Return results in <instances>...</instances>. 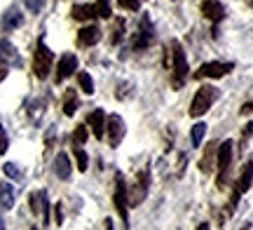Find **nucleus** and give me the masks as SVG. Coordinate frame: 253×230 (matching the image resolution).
Masks as SVG:
<instances>
[{
    "label": "nucleus",
    "mask_w": 253,
    "mask_h": 230,
    "mask_svg": "<svg viewBox=\"0 0 253 230\" xmlns=\"http://www.w3.org/2000/svg\"><path fill=\"white\" fill-rule=\"evenodd\" d=\"M216 87H211V85H204V87H199L197 94H195V99H192V106H190V115L192 118H199V115H204V113L213 106L216 101Z\"/></svg>",
    "instance_id": "1"
},
{
    "label": "nucleus",
    "mask_w": 253,
    "mask_h": 230,
    "mask_svg": "<svg viewBox=\"0 0 253 230\" xmlns=\"http://www.w3.org/2000/svg\"><path fill=\"white\" fill-rule=\"evenodd\" d=\"M52 59H54V54L49 52V47L45 45V40L40 38V40H38V49H36V59H33V71H36V75L40 80H45L47 75H49Z\"/></svg>",
    "instance_id": "2"
},
{
    "label": "nucleus",
    "mask_w": 253,
    "mask_h": 230,
    "mask_svg": "<svg viewBox=\"0 0 253 230\" xmlns=\"http://www.w3.org/2000/svg\"><path fill=\"white\" fill-rule=\"evenodd\" d=\"M232 141H223L220 146H218V160L216 165L220 169V176H218V184L225 185V179H227V169H230V162H232Z\"/></svg>",
    "instance_id": "3"
},
{
    "label": "nucleus",
    "mask_w": 253,
    "mask_h": 230,
    "mask_svg": "<svg viewBox=\"0 0 253 230\" xmlns=\"http://www.w3.org/2000/svg\"><path fill=\"white\" fill-rule=\"evenodd\" d=\"M171 49H173V73H176V83H183L188 78V59H185V52L178 40L171 43Z\"/></svg>",
    "instance_id": "4"
},
{
    "label": "nucleus",
    "mask_w": 253,
    "mask_h": 230,
    "mask_svg": "<svg viewBox=\"0 0 253 230\" xmlns=\"http://www.w3.org/2000/svg\"><path fill=\"white\" fill-rule=\"evenodd\" d=\"M28 202H31V212L36 214V216H42V223H49V202H47L45 190H36V193H31Z\"/></svg>",
    "instance_id": "5"
},
{
    "label": "nucleus",
    "mask_w": 253,
    "mask_h": 230,
    "mask_svg": "<svg viewBox=\"0 0 253 230\" xmlns=\"http://www.w3.org/2000/svg\"><path fill=\"white\" fill-rule=\"evenodd\" d=\"M106 129H108V141L113 148L120 146V141L125 138V120L120 115H108L106 120Z\"/></svg>",
    "instance_id": "6"
},
{
    "label": "nucleus",
    "mask_w": 253,
    "mask_h": 230,
    "mask_svg": "<svg viewBox=\"0 0 253 230\" xmlns=\"http://www.w3.org/2000/svg\"><path fill=\"white\" fill-rule=\"evenodd\" d=\"M118 181V188H115V207H118L120 216L125 219V226L129 221V204H126V188H125V181H122V174L115 176Z\"/></svg>",
    "instance_id": "7"
},
{
    "label": "nucleus",
    "mask_w": 253,
    "mask_h": 230,
    "mask_svg": "<svg viewBox=\"0 0 253 230\" xmlns=\"http://www.w3.org/2000/svg\"><path fill=\"white\" fill-rule=\"evenodd\" d=\"M232 71V64H220V61H211V64H204L197 71V78H223Z\"/></svg>",
    "instance_id": "8"
},
{
    "label": "nucleus",
    "mask_w": 253,
    "mask_h": 230,
    "mask_svg": "<svg viewBox=\"0 0 253 230\" xmlns=\"http://www.w3.org/2000/svg\"><path fill=\"white\" fill-rule=\"evenodd\" d=\"M78 71V56L75 54H63L61 59H59V66H56V80L61 83V80H66L68 75H73Z\"/></svg>",
    "instance_id": "9"
},
{
    "label": "nucleus",
    "mask_w": 253,
    "mask_h": 230,
    "mask_svg": "<svg viewBox=\"0 0 253 230\" xmlns=\"http://www.w3.org/2000/svg\"><path fill=\"white\" fill-rule=\"evenodd\" d=\"M253 184V162H246L244 169H242V176H239V181H237V190H235V197H232V202L239 200V195L246 193Z\"/></svg>",
    "instance_id": "10"
},
{
    "label": "nucleus",
    "mask_w": 253,
    "mask_h": 230,
    "mask_svg": "<svg viewBox=\"0 0 253 230\" xmlns=\"http://www.w3.org/2000/svg\"><path fill=\"white\" fill-rule=\"evenodd\" d=\"M202 14L207 19H211V21H220L225 17V9H223V5L218 0H204L202 2Z\"/></svg>",
    "instance_id": "11"
},
{
    "label": "nucleus",
    "mask_w": 253,
    "mask_h": 230,
    "mask_svg": "<svg viewBox=\"0 0 253 230\" xmlns=\"http://www.w3.org/2000/svg\"><path fill=\"white\" fill-rule=\"evenodd\" d=\"M0 59L2 61H7V64H14V66H21V56H19L17 47L12 45L9 40H0Z\"/></svg>",
    "instance_id": "12"
},
{
    "label": "nucleus",
    "mask_w": 253,
    "mask_h": 230,
    "mask_svg": "<svg viewBox=\"0 0 253 230\" xmlns=\"http://www.w3.org/2000/svg\"><path fill=\"white\" fill-rule=\"evenodd\" d=\"M87 122H89L91 129H94V137H96V138H103V132H106V113L101 111V108H96L94 113H89Z\"/></svg>",
    "instance_id": "13"
},
{
    "label": "nucleus",
    "mask_w": 253,
    "mask_h": 230,
    "mask_svg": "<svg viewBox=\"0 0 253 230\" xmlns=\"http://www.w3.org/2000/svg\"><path fill=\"white\" fill-rule=\"evenodd\" d=\"M24 24V14L19 12V7H9L2 17V28L5 31H12V28H19Z\"/></svg>",
    "instance_id": "14"
},
{
    "label": "nucleus",
    "mask_w": 253,
    "mask_h": 230,
    "mask_svg": "<svg viewBox=\"0 0 253 230\" xmlns=\"http://www.w3.org/2000/svg\"><path fill=\"white\" fill-rule=\"evenodd\" d=\"M78 40H80V45H87V47L96 45V43L101 40V28H99V26H84V28L80 31Z\"/></svg>",
    "instance_id": "15"
},
{
    "label": "nucleus",
    "mask_w": 253,
    "mask_h": 230,
    "mask_svg": "<svg viewBox=\"0 0 253 230\" xmlns=\"http://www.w3.org/2000/svg\"><path fill=\"white\" fill-rule=\"evenodd\" d=\"M150 43H153V26H150V19L143 17V21H141V33H138V40H136V47L143 49V47H150Z\"/></svg>",
    "instance_id": "16"
},
{
    "label": "nucleus",
    "mask_w": 253,
    "mask_h": 230,
    "mask_svg": "<svg viewBox=\"0 0 253 230\" xmlns=\"http://www.w3.org/2000/svg\"><path fill=\"white\" fill-rule=\"evenodd\" d=\"M54 172H56V176H59V179H63V181L71 176V160H68V155H66V153H59V155H56Z\"/></svg>",
    "instance_id": "17"
},
{
    "label": "nucleus",
    "mask_w": 253,
    "mask_h": 230,
    "mask_svg": "<svg viewBox=\"0 0 253 230\" xmlns=\"http://www.w3.org/2000/svg\"><path fill=\"white\" fill-rule=\"evenodd\" d=\"M14 197H17V195H14L12 184H5V181H2V184H0V204H2L5 209H12V207H14Z\"/></svg>",
    "instance_id": "18"
},
{
    "label": "nucleus",
    "mask_w": 253,
    "mask_h": 230,
    "mask_svg": "<svg viewBox=\"0 0 253 230\" xmlns=\"http://www.w3.org/2000/svg\"><path fill=\"white\" fill-rule=\"evenodd\" d=\"M213 157L218 160V143H209L207 153L202 157V172H204V174H209V172L213 169Z\"/></svg>",
    "instance_id": "19"
},
{
    "label": "nucleus",
    "mask_w": 253,
    "mask_h": 230,
    "mask_svg": "<svg viewBox=\"0 0 253 230\" xmlns=\"http://www.w3.org/2000/svg\"><path fill=\"white\" fill-rule=\"evenodd\" d=\"M94 17H96V7H91V5H75L73 7V19H78V21H89Z\"/></svg>",
    "instance_id": "20"
},
{
    "label": "nucleus",
    "mask_w": 253,
    "mask_h": 230,
    "mask_svg": "<svg viewBox=\"0 0 253 230\" xmlns=\"http://www.w3.org/2000/svg\"><path fill=\"white\" fill-rule=\"evenodd\" d=\"M75 111H78V94H75V90H68L63 96V113L71 118V115H75Z\"/></svg>",
    "instance_id": "21"
},
{
    "label": "nucleus",
    "mask_w": 253,
    "mask_h": 230,
    "mask_svg": "<svg viewBox=\"0 0 253 230\" xmlns=\"http://www.w3.org/2000/svg\"><path fill=\"white\" fill-rule=\"evenodd\" d=\"M204 134H207V125H204V122H197V125L192 127V132H190V141H192V146H195V148L202 146Z\"/></svg>",
    "instance_id": "22"
},
{
    "label": "nucleus",
    "mask_w": 253,
    "mask_h": 230,
    "mask_svg": "<svg viewBox=\"0 0 253 230\" xmlns=\"http://www.w3.org/2000/svg\"><path fill=\"white\" fill-rule=\"evenodd\" d=\"M78 83H80L82 92L87 94V96H91V94H94V80H91V75H89V73L80 71V73H78Z\"/></svg>",
    "instance_id": "23"
},
{
    "label": "nucleus",
    "mask_w": 253,
    "mask_h": 230,
    "mask_svg": "<svg viewBox=\"0 0 253 230\" xmlns=\"http://www.w3.org/2000/svg\"><path fill=\"white\" fill-rule=\"evenodd\" d=\"M96 17H103V19H108L110 14H113V9H110V0H96Z\"/></svg>",
    "instance_id": "24"
},
{
    "label": "nucleus",
    "mask_w": 253,
    "mask_h": 230,
    "mask_svg": "<svg viewBox=\"0 0 253 230\" xmlns=\"http://www.w3.org/2000/svg\"><path fill=\"white\" fill-rule=\"evenodd\" d=\"M75 162H78V169H80V172H87V167H89V157H87V153H84L82 148L75 150Z\"/></svg>",
    "instance_id": "25"
},
{
    "label": "nucleus",
    "mask_w": 253,
    "mask_h": 230,
    "mask_svg": "<svg viewBox=\"0 0 253 230\" xmlns=\"http://www.w3.org/2000/svg\"><path fill=\"white\" fill-rule=\"evenodd\" d=\"M73 141H75L78 146H84V143H87V127H84V125L75 127V132H73Z\"/></svg>",
    "instance_id": "26"
},
{
    "label": "nucleus",
    "mask_w": 253,
    "mask_h": 230,
    "mask_svg": "<svg viewBox=\"0 0 253 230\" xmlns=\"http://www.w3.org/2000/svg\"><path fill=\"white\" fill-rule=\"evenodd\" d=\"M2 172H5L9 179H21V169H19L17 162H7V165L2 167Z\"/></svg>",
    "instance_id": "27"
},
{
    "label": "nucleus",
    "mask_w": 253,
    "mask_h": 230,
    "mask_svg": "<svg viewBox=\"0 0 253 230\" xmlns=\"http://www.w3.org/2000/svg\"><path fill=\"white\" fill-rule=\"evenodd\" d=\"M9 148V138H7V132H5V127L0 125V155H5Z\"/></svg>",
    "instance_id": "28"
},
{
    "label": "nucleus",
    "mask_w": 253,
    "mask_h": 230,
    "mask_svg": "<svg viewBox=\"0 0 253 230\" xmlns=\"http://www.w3.org/2000/svg\"><path fill=\"white\" fill-rule=\"evenodd\" d=\"M26 7L31 9V14H38L40 9L45 7V0H26Z\"/></svg>",
    "instance_id": "29"
},
{
    "label": "nucleus",
    "mask_w": 253,
    "mask_h": 230,
    "mask_svg": "<svg viewBox=\"0 0 253 230\" xmlns=\"http://www.w3.org/2000/svg\"><path fill=\"white\" fill-rule=\"evenodd\" d=\"M120 5L125 9H131V12H136V9L141 7V0H120Z\"/></svg>",
    "instance_id": "30"
},
{
    "label": "nucleus",
    "mask_w": 253,
    "mask_h": 230,
    "mask_svg": "<svg viewBox=\"0 0 253 230\" xmlns=\"http://www.w3.org/2000/svg\"><path fill=\"white\" fill-rule=\"evenodd\" d=\"M63 223V209H61V204H56V226H61Z\"/></svg>",
    "instance_id": "31"
},
{
    "label": "nucleus",
    "mask_w": 253,
    "mask_h": 230,
    "mask_svg": "<svg viewBox=\"0 0 253 230\" xmlns=\"http://www.w3.org/2000/svg\"><path fill=\"white\" fill-rule=\"evenodd\" d=\"M7 78V68H0V80H5Z\"/></svg>",
    "instance_id": "32"
},
{
    "label": "nucleus",
    "mask_w": 253,
    "mask_h": 230,
    "mask_svg": "<svg viewBox=\"0 0 253 230\" xmlns=\"http://www.w3.org/2000/svg\"><path fill=\"white\" fill-rule=\"evenodd\" d=\"M2 228H5V221H2V219H0V230H2Z\"/></svg>",
    "instance_id": "33"
}]
</instances>
